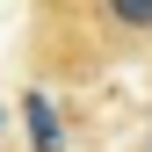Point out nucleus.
<instances>
[{
  "instance_id": "obj_1",
  "label": "nucleus",
  "mask_w": 152,
  "mask_h": 152,
  "mask_svg": "<svg viewBox=\"0 0 152 152\" xmlns=\"http://www.w3.org/2000/svg\"><path fill=\"white\" fill-rule=\"evenodd\" d=\"M22 123H29V152H58L65 145V130H58V102L51 94H22Z\"/></svg>"
},
{
  "instance_id": "obj_2",
  "label": "nucleus",
  "mask_w": 152,
  "mask_h": 152,
  "mask_svg": "<svg viewBox=\"0 0 152 152\" xmlns=\"http://www.w3.org/2000/svg\"><path fill=\"white\" fill-rule=\"evenodd\" d=\"M102 15H109V29H152V0H116Z\"/></svg>"
}]
</instances>
